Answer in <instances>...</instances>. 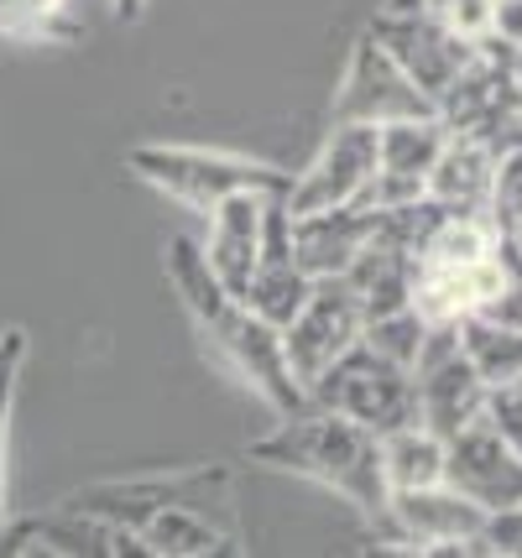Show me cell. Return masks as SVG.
Here are the masks:
<instances>
[{"instance_id":"6da1fadb","label":"cell","mask_w":522,"mask_h":558,"mask_svg":"<svg viewBox=\"0 0 522 558\" xmlns=\"http://www.w3.org/2000/svg\"><path fill=\"white\" fill-rule=\"evenodd\" d=\"M246 454L267 470H288V475L335 490L376 537L392 533V490L381 475V438L361 428L355 417L303 402L299 413L277 417L272 434L251 438Z\"/></svg>"},{"instance_id":"7a4b0ae2","label":"cell","mask_w":522,"mask_h":558,"mask_svg":"<svg viewBox=\"0 0 522 558\" xmlns=\"http://www.w3.org/2000/svg\"><path fill=\"white\" fill-rule=\"evenodd\" d=\"M125 168L136 172L147 189H157L162 198L183 204L189 215H209L220 198L230 194H288V178L293 172L272 168V162H256V157H241V151H215V146H131L125 151Z\"/></svg>"},{"instance_id":"3957f363","label":"cell","mask_w":522,"mask_h":558,"mask_svg":"<svg viewBox=\"0 0 522 558\" xmlns=\"http://www.w3.org/2000/svg\"><path fill=\"white\" fill-rule=\"evenodd\" d=\"M308 402H319L329 413L355 417L361 428H372L376 438L418 423V387L413 371L387 355H376L366 340H355L335 365H324L308 381Z\"/></svg>"},{"instance_id":"277c9868","label":"cell","mask_w":522,"mask_h":558,"mask_svg":"<svg viewBox=\"0 0 522 558\" xmlns=\"http://www.w3.org/2000/svg\"><path fill=\"white\" fill-rule=\"evenodd\" d=\"M69 507L110 517L121 527H136L151 507H199L220 517L230 527H241L235 507V481L224 464H194V470H157V475H131V481H95L69 496Z\"/></svg>"},{"instance_id":"5b68a950","label":"cell","mask_w":522,"mask_h":558,"mask_svg":"<svg viewBox=\"0 0 522 558\" xmlns=\"http://www.w3.org/2000/svg\"><path fill=\"white\" fill-rule=\"evenodd\" d=\"M204 350L215 355L220 365H230L235 376H241V387H251L272 417L282 413H299L303 402H308V391L303 381L293 376V365H288V344H282V329L267 324V318L246 308V303H230L224 318L215 329H204L199 335Z\"/></svg>"},{"instance_id":"8992f818","label":"cell","mask_w":522,"mask_h":558,"mask_svg":"<svg viewBox=\"0 0 522 558\" xmlns=\"http://www.w3.org/2000/svg\"><path fill=\"white\" fill-rule=\"evenodd\" d=\"M481 527L486 507H475L471 496L439 481L418 490H392V533L381 537V548L418 558H481Z\"/></svg>"},{"instance_id":"52a82bcc","label":"cell","mask_w":522,"mask_h":558,"mask_svg":"<svg viewBox=\"0 0 522 558\" xmlns=\"http://www.w3.org/2000/svg\"><path fill=\"white\" fill-rule=\"evenodd\" d=\"M413 387H418V423L439 438L460 434L465 423L486 413V376L460 344V324H428L418 361H413Z\"/></svg>"},{"instance_id":"ba28073f","label":"cell","mask_w":522,"mask_h":558,"mask_svg":"<svg viewBox=\"0 0 522 558\" xmlns=\"http://www.w3.org/2000/svg\"><path fill=\"white\" fill-rule=\"evenodd\" d=\"M402 116H439L434 99L423 95L418 84L398 69V58L372 37V26L355 37L345 63V78L335 89L329 105V121H350V125H387Z\"/></svg>"},{"instance_id":"9c48e42d","label":"cell","mask_w":522,"mask_h":558,"mask_svg":"<svg viewBox=\"0 0 522 558\" xmlns=\"http://www.w3.org/2000/svg\"><path fill=\"white\" fill-rule=\"evenodd\" d=\"M376 172V125H350L335 121L324 146L314 151V162L288 178V209L299 215H319V209H345L366 194Z\"/></svg>"},{"instance_id":"30bf717a","label":"cell","mask_w":522,"mask_h":558,"mask_svg":"<svg viewBox=\"0 0 522 558\" xmlns=\"http://www.w3.org/2000/svg\"><path fill=\"white\" fill-rule=\"evenodd\" d=\"M361 329H366V308H361L355 288H350L345 277H319L314 292H308V303L282 329L288 365H293V376L303 381V391H308V381L319 376L324 365H335L350 344L361 340Z\"/></svg>"},{"instance_id":"8fae6325","label":"cell","mask_w":522,"mask_h":558,"mask_svg":"<svg viewBox=\"0 0 522 558\" xmlns=\"http://www.w3.org/2000/svg\"><path fill=\"white\" fill-rule=\"evenodd\" d=\"M445 481L486 511L522 507V460L486 413L445 438Z\"/></svg>"},{"instance_id":"7c38bea8","label":"cell","mask_w":522,"mask_h":558,"mask_svg":"<svg viewBox=\"0 0 522 558\" xmlns=\"http://www.w3.org/2000/svg\"><path fill=\"white\" fill-rule=\"evenodd\" d=\"M372 37L381 48L398 58V69L418 84L423 95L434 99V110H439V95L449 89V78L471 63L475 43L465 37H454L439 16H428V11H408V16H376L372 22Z\"/></svg>"},{"instance_id":"4fadbf2b","label":"cell","mask_w":522,"mask_h":558,"mask_svg":"<svg viewBox=\"0 0 522 558\" xmlns=\"http://www.w3.org/2000/svg\"><path fill=\"white\" fill-rule=\"evenodd\" d=\"M267 198H272V194H256V189H246V194L220 198V204L204 215V235H199L204 262H209V271H215V277H220V282L235 292L241 303H246L256 267H262V225H267Z\"/></svg>"},{"instance_id":"5bb4252c","label":"cell","mask_w":522,"mask_h":558,"mask_svg":"<svg viewBox=\"0 0 522 558\" xmlns=\"http://www.w3.org/2000/svg\"><path fill=\"white\" fill-rule=\"evenodd\" d=\"M491 178H497V146L465 136V131H449L445 151L423 178V198H434L449 215H486Z\"/></svg>"},{"instance_id":"9a60e30c","label":"cell","mask_w":522,"mask_h":558,"mask_svg":"<svg viewBox=\"0 0 522 558\" xmlns=\"http://www.w3.org/2000/svg\"><path fill=\"white\" fill-rule=\"evenodd\" d=\"M376 209L345 204V209H319V215L293 219V256L308 277H345L361 245L372 241Z\"/></svg>"},{"instance_id":"2e32d148","label":"cell","mask_w":522,"mask_h":558,"mask_svg":"<svg viewBox=\"0 0 522 558\" xmlns=\"http://www.w3.org/2000/svg\"><path fill=\"white\" fill-rule=\"evenodd\" d=\"M131 533L142 537L147 558H224L241 554L246 533L199 507H151Z\"/></svg>"},{"instance_id":"e0dca14e","label":"cell","mask_w":522,"mask_h":558,"mask_svg":"<svg viewBox=\"0 0 522 558\" xmlns=\"http://www.w3.org/2000/svg\"><path fill=\"white\" fill-rule=\"evenodd\" d=\"M449 125L439 116H402V121L376 125V168L402 172V178H428L434 157L445 151Z\"/></svg>"},{"instance_id":"ac0fdd59","label":"cell","mask_w":522,"mask_h":558,"mask_svg":"<svg viewBox=\"0 0 522 558\" xmlns=\"http://www.w3.org/2000/svg\"><path fill=\"white\" fill-rule=\"evenodd\" d=\"M381 475H387V490L439 486L445 481V438L423 423L381 434Z\"/></svg>"},{"instance_id":"d6986e66","label":"cell","mask_w":522,"mask_h":558,"mask_svg":"<svg viewBox=\"0 0 522 558\" xmlns=\"http://www.w3.org/2000/svg\"><path fill=\"white\" fill-rule=\"evenodd\" d=\"M497 235L491 215H439L418 245V267H475L497 251Z\"/></svg>"},{"instance_id":"ffe728a7","label":"cell","mask_w":522,"mask_h":558,"mask_svg":"<svg viewBox=\"0 0 522 558\" xmlns=\"http://www.w3.org/2000/svg\"><path fill=\"white\" fill-rule=\"evenodd\" d=\"M460 344L486 376V387H512L522 381V329L507 324H486V318H460Z\"/></svg>"},{"instance_id":"44dd1931","label":"cell","mask_w":522,"mask_h":558,"mask_svg":"<svg viewBox=\"0 0 522 558\" xmlns=\"http://www.w3.org/2000/svg\"><path fill=\"white\" fill-rule=\"evenodd\" d=\"M319 277H308L299 262H262L256 277H251V292H246V308L277 324V329H288L293 314H299L303 303H308V292H314Z\"/></svg>"},{"instance_id":"7402d4cb","label":"cell","mask_w":522,"mask_h":558,"mask_svg":"<svg viewBox=\"0 0 522 558\" xmlns=\"http://www.w3.org/2000/svg\"><path fill=\"white\" fill-rule=\"evenodd\" d=\"M361 340L372 344L376 355H387V361H398L413 371V361H418L423 340H428V318L408 303V308H392V314H376L366 318V329H361Z\"/></svg>"},{"instance_id":"603a6c76","label":"cell","mask_w":522,"mask_h":558,"mask_svg":"<svg viewBox=\"0 0 522 558\" xmlns=\"http://www.w3.org/2000/svg\"><path fill=\"white\" fill-rule=\"evenodd\" d=\"M486 215L497 230L522 225V142L501 146L497 151V178H491V198H486Z\"/></svg>"},{"instance_id":"cb8c5ba5","label":"cell","mask_w":522,"mask_h":558,"mask_svg":"<svg viewBox=\"0 0 522 558\" xmlns=\"http://www.w3.org/2000/svg\"><path fill=\"white\" fill-rule=\"evenodd\" d=\"M26 361V335L5 329L0 335V486H5V434H11V408H16V381Z\"/></svg>"},{"instance_id":"d4e9b609","label":"cell","mask_w":522,"mask_h":558,"mask_svg":"<svg viewBox=\"0 0 522 558\" xmlns=\"http://www.w3.org/2000/svg\"><path fill=\"white\" fill-rule=\"evenodd\" d=\"M481 548H486V558H522V507L486 511Z\"/></svg>"},{"instance_id":"484cf974","label":"cell","mask_w":522,"mask_h":558,"mask_svg":"<svg viewBox=\"0 0 522 558\" xmlns=\"http://www.w3.org/2000/svg\"><path fill=\"white\" fill-rule=\"evenodd\" d=\"M486 417H491V428L518 449V460H522V387L518 381H512V387H491V397H486Z\"/></svg>"},{"instance_id":"4316f807","label":"cell","mask_w":522,"mask_h":558,"mask_svg":"<svg viewBox=\"0 0 522 558\" xmlns=\"http://www.w3.org/2000/svg\"><path fill=\"white\" fill-rule=\"evenodd\" d=\"M439 22L465 43H486L491 37V0H454L449 11H439Z\"/></svg>"},{"instance_id":"83f0119b","label":"cell","mask_w":522,"mask_h":558,"mask_svg":"<svg viewBox=\"0 0 522 558\" xmlns=\"http://www.w3.org/2000/svg\"><path fill=\"white\" fill-rule=\"evenodd\" d=\"M491 43L522 48V0H491Z\"/></svg>"},{"instance_id":"f1b7e54d","label":"cell","mask_w":522,"mask_h":558,"mask_svg":"<svg viewBox=\"0 0 522 558\" xmlns=\"http://www.w3.org/2000/svg\"><path fill=\"white\" fill-rule=\"evenodd\" d=\"M0 32H11V37H37V26H32L22 0H0Z\"/></svg>"},{"instance_id":"f546056e","label":"cell","mask_w":522,"mask_h":558,"mask_svg":"<svg viewBox=\"0 0 522 558\" xmlns=\"http://www.w3.org/2000/svg\"><path fill=\"white\" fill-rule=\"evenodd\" d=\"M110 5H116L121 22H142V11H147V0H110Z\"/></svg>"},{"instance_id":"4dcf8cb0","label":"cell","mask_w":522,"mask_h":558,"mask_svg":"<svg viewBox=\"0 0 522 558\" xmlns=\"http://www.w3.org/2000/svg\"><path fill=\"white\" fill-rule=\"evenodd\" d=\"M449 5H454V0H423V11H428V16H439V11H449Z\"/></svg>"},{"instance_id":"1f68e13d","label":"cell","mask_w":522,"mask_h":558,"mask_svg":"<svg viewBox=\"0 0 522 558\" xmlns=\"http://www.w3.org/2000/svg\"><path fill=\"white\" fill-rule=\"evenodd\" d=\"M512 78H518V95H522V48L512 52Z\"/></svg>"},{"instance_id":"d6a6232c","label":"cell","mask_w":522,"mask_h":558,"mask_svg":"<svg viewBox=\"0 0 522 558\" xmlns=\"http://www.w3.org/2000/svg\"><path fill=\"white\" fill-rule=\"evenodd\" d=\"M507 235H512V245H518V251H522V225H512V230H507Z\"/></svg>"},{"instance_id":"836d02e7","label":"cell","mask_w":522,"mask_h":558,"mask_svg":"<svg viewBox=\"0 0 522 558\" xmlns=\"http://www.w3.org/2000/svg\"><path fill=\"white\" fill-rule=\"evenodd\" d=\"M0 522H5V486H0Z\"/></svg>"},{"instance_id":"e575fe53","label":"cell","mask_w":522,"mask_h":558,"mask_svg":"<svg viewBox=\"0 0 522 558\" xmlns=\"http://www.w3.org/2000/svg\"><path fill=\"white\" fill-rule=\"evenodd\" d=\"M518 387H522V381H518Z\"/></svg>"}]
</instances>
